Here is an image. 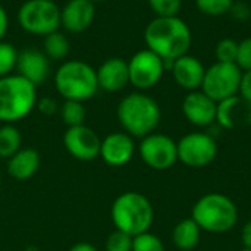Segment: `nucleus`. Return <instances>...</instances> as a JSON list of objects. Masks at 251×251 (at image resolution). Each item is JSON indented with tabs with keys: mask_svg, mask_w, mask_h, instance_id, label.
<instances>
[{
	"mask_svg": "<svg viewBox=\"0 0 251 251\" xmlns=\"http://www.w3.org/2000/svg\"><path fill=\"white\" fill-rule=\"evenodd\" d=\"M22 137L19 129L13 124H4L0 126V157L10 159L18 150H21Z\"/></svg>",
	"mask_w": 251,
	"mask_h": 251,
	"instance_id": "nucleus-23",
	"label": "nucleus"
},
{
	"mask_svg": "<svg viewBox=\"0 0 251 251\" xmlns=\"http://www.w3.org/2000/svg\"><path fill=\"white\" fill-rule=\"evenodd\" d=\"M165 71V60L149 49L137 51L128 62L129 84L140 91L157 85Z\"/></svg>",
	"mask_w": 251,
	"mask_h": 251,
	"instance_id": "nucleus-9",
	"label": "nucleus"
},
{
	"mask_svg": "<svg viewBox=\"0 0 251 251\" xmlns=\"http://www.w3.org/2000/svg\"><path fill=\"white\" fill-rule=\"evenodd\" d=\"M60 118L63 121V124L71 128V126H78V125H84L85 121V107L82 101H76V100H65L63 104L60 106Z\"/></svg>",
	"mask_w": 251,
	"mask_h": 251,
	"instance_id": "nucleus-24",
	"label": "nucleus"
},
{
	"mask_svg": "<svg viewBox=\"0 0 251 251\" xmlns=\"http://www.w3.org/2000/svg\"><path fill=\"white\" fill-rule=\"evenodd\" d=\"M218 103L201 90L190 91L182 101V113L196 126H209L216 122Z\"/></svg>",
	"mask_w": 251,
	"mask_h": 251,
	"instance_id": "nucleus-13",
	"label": "nucleus"
},
{
	"mask_svg": "<svg viewBox=\"0 0 251 251\" xmlns=\"http://www.w3.org/2000/svg\"><path fill=\"white\" fill-rule=\"evenodd\" d=\"M71 51V44L68 37L59 29L46 35L43 40V53L49 57V60H65Z\"/></svg>",
	"mask_w": 251,
	"mask_h": 251,
	"instance_id": "nucleus-22",
	"label": "nucleus"
},
{
	"mask_svg": "<svg viewBox=\"0 0 251 251\" xmlns=\"http://www.w3.org/2000/svg\"><path fill=\"white\" fill-rule=\"evenodd\" d=\"M96 74L99 90H104L107 93L121 91L129 84L128 62L121 57H110L104 60L96 69Z\"/></svg>",
	"mask_w": 251,
	"mask_h": 251,
	"instance_id": "nucleus-19",
	"label": "nucleus"
},
{
	"mask_svg": "<svg viewBox=\"0 0 251 251\" xmlns=\"http://www.w3.org/2000/svg\"><path fill=\"white\" fill-rule=\"evenodd\" d=\"M178 160L190 168H203L210 165L218 156L215 138L204 132H190L178 143Z\"/></svg>",
	"mask_w": 251,
	"mask_h": 251,
	"instance_id": "nucleus-11",
	"label": "nucleus"
},
{
	"mask_svg": "<svg viewBox=\"0 0 251 251\" xmlns=\"http://www.w3.org/2000/svg\"><path fill=\"white\" fill-rule=\"evenodd\" d=\"M149 4L156 16L169 18L178 16L182 7V0H149Z\"/></svg>",
	"mask_w": 251,
	"mask_h": 251,
	"instance_id": "nucleus-28",
	"label": "nucleus"
},
{
	"mask_svg": "<svg viewBox=\"0 0 251 251\" xmlns=\"http://www.w3.org/2000/svg\"><path fill=\"white\" fill-rule=\"evenodd\" d=\"M132 251H165V246L157 235L147 231L132 237Z\"/></svg>",
	"mask_w": 251,
	"mask_h": 251,
	"instance_id": "nucleus-27",
	"label": "nucleus"
},
{
	"mask_svg": "<svg viewBox=\"0 0 251 251\" xmlns=\"http://www.w3.org/2000/svg\"><path fill=\"white\" fill-rule=\"evenodd\" d=\"M238 94L251 106V71L243 72V78H241Z\"/></svg>",
	"mask_w": 251,
	"mask_h": 251,
	"instance_id": "nucleus-34",
	"label": "nucleus"
},
{
	"mask_svg": "<svg viewBox=\"0 0 251 251\" xmlns=\"http://www.w3.org/2000/svg\"><path fill=\"white\" fill-rule=\"evenodd\" d=\"M169 71L172 72L175 82L187 91H196L201 88L206 74L204 65L196 56L188 53L175 59Z\"/></svg>",
	"mask_w": 251,
	"mask_h": 251,
	"instance_id": "nucleus-18",
	"label": "nucleus"
},
{
	"mask_svg": "<svg viewBox=\"0 0 251 251\" xmlns=\"http://www.w3.org/2000/svg\"><path fill=\"white\" fill-rule=\"evenodd\" d=\"M37 110L44 115V116H54L59 110H60V106L59 103L53 99V97H43L40 100H37V104H35Z\"/></svg>",
	"mask_w": 251,
	"mask_h": 251,
	"instance_id": "nucleus-32",
	"label": "nucleus"
},
{
	"mask_svg": "<svg viewBox=\"0 0 251 251\" xmlns=\"http://www.w3.org/2000/svg\"><path fill=\"white\" fill-rule=\"evenodd\" d=\"M138 153L141 160L156 171L171 169L178 162L176 143L165 134L151 132L141 138Z\"/></svg>",
	"mask_w": 251,
	"mask_h": 251,
	"instance_id": "nucleus-10",
	"label": "nucleus"
},
{
	"mask_svg": "<svg viewBox=\"0 0 251 251\" xmlns=\"http://www.w3.org/2000/svg\"><path fill=\"white\" fill-rule=\"evenodd\" d=\"M101 140L94 129L87 125L71 126L63 134V146L66 151L81 162H91L100 157Z\"/></svg>",
	"mask_w": 251,
	"mask_h": 251,
	"instance_id": "nucleus-12",
	"label": "nucleus"
},
{
	"mask_svg": "<svg viewBox=\"0 0 251 251\" xmlns=\"http://www.w3.org/2000/svg\"><path fill=\"white\" fill-rule=\"evenodd\" d=\"M37 87L18 74L0 78V122L13 124L26 118L37 104Z\"/></svg>",
	"mask_w": 251,
	"mask_h": 251,
	"instance_id": "nucleus-4",
	"label": "nucleus"
},
{
	"mask_svg": "<svg viewBox=\"0 0 251 251\" xmlns=\"http://www.w3.org/2000/svg\"><path fill=\"white\" fill-rule=\"evenodd\" d=\"M216 122L225 129H237L251 125V106L240 96H232L218 103Z\"/></svg>",
	"mask_w": 251,
	"mask_h": 251,
	"instance_id": "nucleus-17",
	"label": "nucleus"
},
{
	"mask_svg": "<svg viewBox=\"0 0 251 251\" xmlns=\"http://www.w3.org/2000/svg\"><path fill=\"white\" fill-rule=\"evenodd\" d=\"M135 153V144L126 132H112L101 140L100 157L109 166H125L129 163Z\"/></svg>",
	"mask_w": 251,
	"mask_h": 251,
	"instance_id": "nucleus-14",
	"label": "nucleus"
},
{
	"mask_svg": "<svg viewBox=\"0 0 251 251\" xmlns=\"http://www.w3.org/2000/svg\"><path fill=\"white\" fill-rule=\"evenodd\" d=\"M238 53V43L232 38H224L216 44L215 54L218 62H225V63H235Z\"/></svg>",
	"mask_w": 251,
	"mask_h": 251,
	"instance_id": "nucleus-29",
	"label": "nucleus"
},
{
	"mask_svg": "<svg viewBox=\"0 0 251 251\" xmlns=\"http://www.w3.org/2000/svg\"><path fill=\"white\" fill-rule=\"evenodd\" d=\"M0 187H1V171H0Z\"/></svg>",
	"mask_w": 251,
	"mask_h": 251,
	"instance_id": "nucleus-39",
	"label": "nucleus"
},
{
	"mask_svg": "<svg viewBox=\"0 0 251 251\" xmlns=\"http://www.w3.org/2000/svg\"><path fill=\"white\" fill-rule=\"evenodd\" d=\"M241 240L244 244V249H251V221H249L241 231Z\"/></svg>",
	"mask_w": 251,
	"mask_h": 251,
	"instance_id": "nucleus-36",
	"label": "nucleus"
},
{
	"mask_svg": "<svg viewBox=\"0 0 251 251\" xmlns=\"http://www.w3.org/2000/svg\"><path fill=\"white\" fill-rule=\"evenodd\" d=\"M116 115L124 131L132 138H144L154 132L162 118L157 101L141 91L125 96L118 104Z\"/></svg>",
	"mask_w": 251,
	"mask_h": 251,
	"instance_id": "nucleus-2",
	"label": "nucleus"
},
{
	"mask_svg": "<svg viewBox=\"0 0 251 251\" xmlns=\"http://www.w3.org/2000/svg\"><path fill=\"white\" fill-rule=\"evenodd\" d=\"M68 251H97V249L90 243H76Z\"/></svg>",
	"mask_w": 251,
	"mask_h": 251,
	"instance_id": "nucleus-37",
	"label": "nucleus"
},
{
	"mask_svg": "<svg viewBox=\"0 0 251 251\" xmlns=\"http://www.w3.org/2000/svg\"><path fill=\"white\" fill-rule=\"evenodd\" d=\"M144 41L147 49L154 51L165 62H174L188 53L193 35L187 22L179 16H156L146 26Z\"/></svg>",
	"mask_w": 251,
	"mask_h": 251,
	"instance_id": "nucleus-1",
	"label": "nucleus"
},
{
	"mask_svg": "<svg viewBox=\"0 0 251 251\" xmlns=\"http://www.w3.org/2000/svg\"><path fill=\"white\" fill-rule=\"evenodd\" d=\"M235 65L243 71H251V37L244 38L238 43V53L235 59Z\"/></svg>",
	"mask_w": 251,
	"mask_h": 251,
	"instance_id": "nucleus-31",
	"label": "nucleus"
},
{
	"mask_svg": "<svg viewBox=\"0 0 251 251\" xmlns=\"http://www.w3.org/2000/svg\"><path fill=\"white\" fill-rule=\"evenodd\" d=\"M54 87L65 100L84 103L99 91L96 69L82 60H66L54 72Z\"/></svg>",
	"mask_w": 251,
	"mask_h": 251,
	"instance_id": "nucleus-6",
	"label": "nucleus"
},
{
	"mask_svg": "<svg viewBox=\"0 0 251 251\" xmlns=\"http://www.w3.org/2000/svg\"><path fill=\"white\" fill-rule=\"evenodd\" d=\"M201 229L193 218L178 222L172 232V241L176 249L182 251L193 250L200 241Z\"/></svg>",
	"mask_w": 251,
	"mask_h": 251,
	"instance_id": "nucleus-21",
	"label": "nucleus"
},
{
	"mask_svg": "<svg viewBox=\"0 0 251 251\" xmlns=\"http://www.w3.org/2000/svg\"><path fill=\"white\" fill-rule=\"evenodd\" d=\"M110 218L116 229L135 237L150 229L154 219V210L146 196L135 191H126L115 199L110 209Z\"/></svg>",
	"mask_w": 251,
	"mask_h": 251,
	"instance_id": "nucleus-3",
	"label": "nucleus"
},
{
	"mask_svg": "<svg viewBox=\"0 0 251 251\" xmlns=\"http://www.w3.org/2000/svg\"><path fill=\"white\" fill-rule=\"evenodd\" d=\"M229 13L238 22H247L251 18V7L246 1H234Z\"/></svg>",
	"mask_w": 251,
	"mask_h": 251,
	"instance_id": "nucleus-33",
	"label": "nucleus"
},
{
	"mask_svg": "<svg viewBox=\"0 0 251 251\" xmlns=\"http://www.w3.org/2000/svg\"><path fill=\"white\" fill-rule=\"evenodd\" d=\"M18 75L28 79L35 87L44 84L50 74V60L49 57L37 49H25L18 53L16 60Z\"/></svg>",
	"mask_w": 251,
	"mask_h": 251,
	"instance_id": "nucleus-16",
	"label": "nucleus"
},
{
	"mask_svg": "<svg viewBox=\"0 0 251 251\" xmlns=\"http://www.w3.org/2000/svg\"><path fill=\"white\" fill-rule=\"evenodd\" d=\"M191 218L201 231L225 234L235 226L238 221V209L225 194L209 193L196 201L191 210Z\"/></svg>",
	"mask_w": 251,
	"mask_h": 251,
	"instance_id": "nucleus-5",
	"label": "nucleus"
},
{
	"mask_svg": "<svg viewBox=\"0 0 251 251\" xmlns=\"http://www.w3.org/2000/svg\"><path fill=\"white\" fill-rule=\"evenodd\" d=\"M235 0H196L197 9L207 16H222L229 13Z\"/></svg>",
	"mask_w": 251,
	"mask_h": 251,
	"instance_id": "nucleus-26",
	"label": "nucleus"
},
{
	"mask_svg": "<svg viewBox=\"0 0 251 251\" xmlns=\"http://www.w3.org/2000/svg\"><path fill=\"white\" fill-rule=\"evenodd\" d=\"M241 251H251V249H244V250H241Z\"/></svg>",
	"mask_w": 251,
	"mask_h": 251,
	"instance_id": "nucleus-40",
	"label": "nucleus"
},
{
	"mask_svg": "<svg viewBox=\"0 0 251 251\" xmlns=\"http://www.w3.org/2000/svg\"><path fill=\"white\" fill-rule=\"evenodd\" d=\"M7 26H9V18H7V12L6 9L0 4V41H3L6 32H7Z\"/></svg>",
	"mask_w": 251,
	"mask_h": 251,
	"instance_id": "nucleus-35",
	"label": "nucleus"
},
{
	"mask_svg": "<svg viewBox=\"0 0 251 251\" xmlns=\"http://www.w3.org/2000/svg\"><path fill=\"white\" fill-rule=\"evenodd\" d=\"M40 168V154L35 149H21L7 159V172L16 181L31 179Z\"/></svg>",
	"mask_w": 251,
	"mask_h": 251,
	"instance_id": "nucleus-20",
	"label": "nucleus"
},
{
	"mask_svg": "<svg viewBox=\"0 0 251 251\" xmlns=\"http://www.w3.org/2000/svg\"><path fill=\"white\" fill-rule=\"evenodd\" d=\"M106 251H132V237L115 229L106 240Z\"/></svg>",
	"mask_w": 251,
	"mask_h": 251,
	"instance_id": "nucleus-30",
	"label": "nucleus"
},
{
	"mask_svg": "<svg viewBox=\"0 0 251 251\" xmlns=\"http://www.w3.org/2000/svg\"><path fill=\"white\" fill-rule=\"evenodd\" d=\"M18 50L13 44L0 41V78L10 75L13 69H16Z\"/></svg>",
	"mask_w": 251,
	"mask_h": 251,
	"instance_id": "nucleus-25",
	"label": "nucleus"
},
{
	"mask_svg": "<svg viewBox=\"0 0 251 251\" xmlns=\"http://www.w3.org/2000/svg\"><path fill=\"white\" fill-rule=\"evenodd\" d=\"M16 19L28 34L46 37L60 28V7L53 0H25Z\"/></svg>",
	"mask_w": 251,
	"mask_h": 251,
	"instance_id": "nucleus-7",
	"label": "nucleus"
},
{
	"mask_svg": "<svg viewBox=\"0 0 251 251\" xmlns=\"http://www.w3.org/2000/svg\"><path fill=\"white\" fill-rule=\"evenodd\" d=\"M96 18V4L88 0H69L60 9V26L66 32L79 34L85 31Z\"/></svg>",
	"mask_w": 251,
	"mask_h": 251,
	"instance_id": "nucleus-15",
	"label": "nucleus"
},
{
	"mask_svg": "<svg viewBox=\"0 0 251 251\" xmlns=\"http://www.w3.org/2000/svg\"><path fill=\"white\" fill-rule=\"evenodd\" d=\"M88 1H91V3L96 4V3H101V1H104V0H88Z\"/></svg>",
	"mask_w": 251,
	"mask_h": 251,
	"instance_id": "nucleus-38",
	"label": "nucleus"
},
{
	"mask_svg": "<svg viewBox=\"0 0 251 251\" xmlns=\"http://www.w3.org/2000/svg\"><path fill=\"white\" fill-rule=\"evenodd\" d=\"M241 78L243 71L235 63L216 62L206 69L201 91L219 103L238 94Z\"/></svg>",
	"mask_w": 251,
	"mask_h": 251,
	"instance_id": "nucleus-8",
	"label": "nucleus"
}]
</instances>
